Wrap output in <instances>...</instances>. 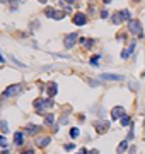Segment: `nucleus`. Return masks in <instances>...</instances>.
Wrapping results in <instances>:
<instances>
[{"instance_id":"obj_1","label":"nucleus","mask_w":145,"mask_h":154,"mask_svg":"<svg viewBox=\"0 0 145 154\" xmlns=\"http://www.w3.org/2000/svg\"><path fill=\"white\" fill-rule=\"evenodd\" d=\"M21 92H22V84H12V86H9L7 89L4 91L2 98H10V96H17V94H21Z\"/></svg>"},{"instance_id":"obj_2","label":"nucleus","mask_w":145,"mask_h":154,"mask_svg":"<svg viewBox=\"0 0 145 154\" xmlns=\"http://www.w3.org/2000/svg\"><path fill=\"white\" fill-rule=\"evenodd\" d=\"M128 29H130L131 34L142 36V24H140V21H137V19H131V21L128 22Z\"/></svg>"},{"instance_id":"obj_3","label":"nucleus","mask_w":145,"mask_h":154,"mask_svg":"<svg viewBox=\"0 0 145 154\" xmlns=\"http://www.w3.org/2000/svg\"><path fill=\"white\" fill-rule=\"evenodd\" d=\"M99 79L101 81H111V82H121V81H125V77L118 76V74H101Z\"/></svg>"},{"instance_id":"obj_4","label":"nucleus","mask_w":145,"mask_h":154,"mask_svg":"<svg viewBox=\"0 0 145 154\" xmlns=\"http://www.w3.org/2000/svg\"><path fill=\"white\" fill-rule=\"evenodd\" d=\"M77 40H79V34H77V33H70V34H67L65 36V48H72V46H74V45H75V41Z\"/></svg>"},{"instance_id":"obj_5","label":"nucleus","mask_w":145,"mask_h":154,"mask_svg":"<svg viewBox=\"0 0 145 154\" xmlns=\"http://www.w3.org/2000/svg\"><path fill=\"white\" fill-rule=\"evenodd\" d=\"M34 110L36 113H43L44 110H46V99H41V98H38L34 101Z\"/></svg>"},{"instance_id":"obj_6","label":"nucleus","mask_w":145,"mask_h":154,"mask_svg":"<svg viewBox=\"0 0 145 154\" xmlns=\"http://www.w3.org/2000/svg\"><path fill=\"white\" fill-rule=\"evenodd\" d=\"M85 22H87V17H85V14L79 12V14L74 15V24H77V26H84Z\"/></svg>"},{"instance_id":"obj_7","label":"nucleus","mask_w":145,"mask_h":154,"mask_svg":"<svg viewBox=\"0 0 145 154\" xmlns=\"http://www.w3.org/2000/svg\"><path fill=\"white\" fill-rule=\"evenodd\" d=\"M119 117H125V110L121 108V106L113 108V111H111V118H113V120H118Z\"/></svg>"},{"instance_id":"obj_8","label":"nucleus","mask_w":145,"mask_h":154,"mask_svg":"<svg viewBox=\"0 0 145 154\" xmlns=\"http://www.w3.org/2000/svg\"><path fill=\"white\" fill-rule=\"evenodd\" d=\"M133 50H135V43H131L130 48H126V50H123V51H121V58H123V60H126V58L131 55V51H133Z\"/></svg>"},{"instance_id":"obj_9","label":"nucleus","mask_w":145,"mask_h":154,"mask_svg":"<svg viewBox=\"0 0 145 154\" xmlns=\"http://www.w3.org/2000/svg\"><path fill=\"white\" fill-rule=\"evenodd\" d=\"M39 130V127L38 125H28L26 128H24V135H31V133H36Z\"/></svg>"},{"instance_id":"obj_10","label":"nucleus","mask_w":145,"mask_h":154,"mask_svg":"<svg viewBox=\"0 0 145 154\" xmlns=\"http://www.w3.org/2000/svg\"><path fill=\"white\" fill-rule=\"evenodd\" d=\"M119 14V17H121V21H131V14H130V10H126V9H123L121 12H118Z\"/></svg>"},{"instance_id":"obj_11","label":"nucleus","mask_w":145,"mask_h":154,"mask_svg":"<svg viewBox=\"0 0 145 154\" xmlns=\"http://www.w3.org/2000/svg\"><path fill=\"white\" fill-rule=\"evenodd\" d=\"M14 142H15V146H22V142H24V133H22V132H15Z\"/></svg>"},{"instance_id":"obj_12","label":"nucleus","mask_w":145,"mask_h":154,"mask_svg":"<svg viewBox=\"0 0 145 154\" xmlns=\"http://www.w3.org/2000/svg\"><path fill=\"white\" fill-rule=\"evenodd\" d=\"M56 82H51V84L48 86V96L50 98H53V96H56Z\"/></svg>"},{"instance_id":"obj_13","label":"nucleus","mask_w":145,"mask_h":154,"mask_svg":"<svg viewBox=\"0 0 145 154\" xmlns=\"http://www.w3.org/2000/svg\"><path fill=\"white\" fill-rule=\"evenodd\" d=\"M79 43H82L85 48H92V46H94V40H85V38H79Z\"/></svg>"},{"instance_id":"obj_14","label":"nucleus","mask_w":145,"mask_h":154,"mask_svg":"<svg viewBox=\"0 0 145 154\" xmlns=\"http://www.w3.org/2000/svg\"><path fill=\"white\" fill-rule=\"evenodd\" d=\"M126 147H128V140H123V142H119V146H118L116 153H118V154H123L125 151H126Z\"/></svg>"},{"instance_id":"obj_15","label":"nucleus","mask_w":145,"mask_h":154,"mask_svg":"<svg viewBox=\"0 0 145 154\" xmlns=\"http://www.w3.org/2000/svg\"><path fill=\"white\" fill-rule=\"evenodd\" d=\"M51 142V137H44V139H38V146L39 147H46Z\"/></svg>"},{"instance_id":"obj_16","label":"nucleus","mask_w":145,"mask_h":154,"mask_svg":"<svg viewBox=\"0 0 145 154\" xmlns=\"http://www.w3.org/2000/svg\"><path fill=\"white\" fill-rule=\"evenodd\" d=\"M55 123V115L51 113V115H46L44 117V125H53Z\"/></svg>"},{"instance_id":"obj_17","label":"nucleus","mask_w":145,"mask_h":154,"mask_svg":"<svg viewBox=\"0 0 145 154\" xmlns=\"http://www.w3.org/2000/svg\"><path fill=\"white\" fill-rule=\"evenodd\" d=\"M79 135H80V130H79L77 127H74V128H70V137H72V139H77Z\"/></svg>"},{"instance_id":"obj_18","label":"nucleus","mask_w":145,"mask_h":154,"mask_svg":"<svg viewBox=\"0 0 145 154\" xmlns=\"http://www.w3.org/2000/svg\"><path fill=\"white\" fill-rule=\"evenodd\" d=\"M44 15H46V17H51V19H55L56 10H55V9H46V10H44Z\"/></svg>"},{"instance_id":"obj_19","label":"nucleus","mask_w":145,"mask_h":154,"mask_svg":"<svg viewBox=\"0 0 145 154\" xmlns=\"http://www.w3.org/2000/svg\"><path fill=\"white\" fill-rule=\"evenodd\" d=\"M119 122H121V125H123V127H130L131 125L130 117H126V115H125V117H121V120H119Z\"/></svg>"},{"instance_id":"obj_20","label":"nucleus","mask_w":145,"mask_h":154,"mask_svg":"<svg viewBox=\"0 0 145 154\" xmlns=\"http://www.w3.org/2000/svg\"><path fill=\"white\" fill-rule=\"evenodd\" d=\"M96 127H97V130H99V132H103V130H106V128L109 127V122H104V123H96Z\"/></svg>"},{"instance_id":"obj_21","label":"nucleus","mask_w":145,"mask_h":154,"mask_svg":"<svg viewBox=\"0 0 145 154\" xmlns=\"http://www.w3.org/2000/svg\"><path fill=\"white\" fill-rule=\"evenodd\" d=\"M0 130H2V132H7L9 130V125H7L5 120H0Z\"/></svg>"},{"instance_id":"obj_22","label":"nucleus","mask_w":145,"mask_h":154,"mask_svg":"<svg viewBox=\"0 0 145 154\" xmlns=\"http://www.w3.org/2000/svg\"><path fill=\"white\" fill-rule=\"evenodd\" d=\"M99 58H101V55H94L92 58H90V65H92V67H97V62H99Z\"/></svg>"},{"instance_id":"obj_23","label":"nucleus","mask_w":145,"mask_h":154,"mask_svg":"<svg viewBox=\"0 0 145 154\" xmlns=\"http://www.w3.org/2000/svg\"><path fill=\"white\" fill-rule=\"evenodd\" d=\"M0 147H4V149H7V139H5L4 135H0Z\"/></svg>"},{"instance_id":"obj_24","label":"nucleus","mask_w":145,"mask_h":154,"mask_svg":"<svg viewBox=\"0 0 145 154\" xmlns=\"http://www.w3.org/2000/svg\"><path fill=\"white\" fill-rule=\"evenodd\" d=\"M133 137H135V132H133V127H131V128H130V133L126 135V140H131Z\"/></svg>"},{"instance_id":"obj_25","label":"nucleus","mask_w":145,"mask_h":154,"mask_svg":"<svg viewBox=\"0 0 145 154\" xmlns=\"http://www.w3.org/2000/svg\"><path fill=\"white\" fill-rule=\"evenodd\" d=\"M109 17V12L108 10H101V19H108Z\"/></svg>"},{"instance_id":"obj_26","label":"nucleus","mask_w":145,"mask_h":154,"mask_svg":"<svg viewBox=\"0 0 145 154\" xmlns=\"http://www.w3.org/2000/svg\"><path fill=\"white\" fill-rule=\"evenodd\" d=\"M74 149H75V146H74V144H65V151H74Z\"/></svg>"},{"instance_id":"obj_27","label":"nucleus","mask_w":145,"mask_h":154,"mask_svg":"<svg viewBox=\"0 0 145 154\" xmlns=\"http://www.w3.org/2000/svg\"><path fill=\"white\" fill-rule=\"evenodd\" d=\"M89 84L92 86V87H97V86H99V82H97V81H90Z\"/></svg>"},{"instance_id":"obj_28","label":"nucleus","mask_w":145,"mask_h":154,"mask_svg":"<svg viewBox=\"0 0 145 154\" xmlns=\"http://www.w3.org/2000/svg\"><path fill=\"white\" fill-rule=\"evenodd\" d=\"M137 153V149H135V147H130V154H135Z\"/></svg>"},{"instance_id":"obj_29","label":"nucleus","mask_w":145,"mask_h":154,"mask_svg":"<svg viewBox=\"0 0 145 154\" xmlns=\"http://www.w3.org/2000/svg\"><path fill=\"white\" fill-rule=\"evenodd\" d=\"M0 154H10V151H9V149H4V151H2Z\"/></svg>"},{"instance_id":"obj_30","label":"nucleus","mask_w":145,"mask_h":154,"mask_svg":"<svg viewBox=\"0 0 145 154\" xmlns=\"http://www.w3.org/2000/svg\"><path fill=\"white\" fill-rule=\"evenodd\" d=\"M24 154H34V151H31V149H29V151H26Z\"/></svg>"},{"instance_id":"obj_31","label":"nucleus","mask_w":145,"mask_h":154,"mask_svg":"<svg viewBox=\"0 0 145 154\" xmlns=\"http://www.w3.org/2000/svg\"><path fill=\"white\" fill-rule=\"evenodd\" d=\"M65 2H67V4H74V2H75V0H65Z\"/></svg>"},{"instance_id":"obj_32","label":"nucleus","mask_w":145,"mask_h":154,"mask_svg":"<svg viewBox=\"0 0 145 154\" xmlns=\"http://www.w3.org/2000/svg\"><path fill=\"white\" fill-rule=\"evenodd\" d=\"M104 4H111V2H113V0H103Z\"/></svg>"},{"instance_id":"obj_33","label":"nucleus","mask_w":145,"mask_h":154,"mask_svg":"<svg viewBox=\"0 0 145 154\" xmlns=\"http://www.w3.org/2000/svg\"><path fill=\"white\" fill-rule=\"evenodd\" d=\"M0 62H4V56H2V55H0Z\"/></svg>"},{"instance_id":"obj_34","label":"nucleus","mask_w":145,"mask_h":154,"mask_svg":"<svg viewBox=\"0 0 145 154\" xmlns=\"http://www.w3.org/2000/svg\"><path fill=\"white\" fill-rule=\"evenodd\" d=\"M39 2H41V4H46V0H39Z\"/></svg>"},{"instance_id":"obj_35","label":"nucleus","mask_w":145,"mask_h":154,"mask_svg":"<svg viewBox=\"0 0 145 154\" xmlns=\"http://www.w3.org/2000/svg\"><path fill=\"white\" fill-rule=\"evenodd\" d=\"M133 2H140V0H133Z\"/></svg>"}]
</instances>
